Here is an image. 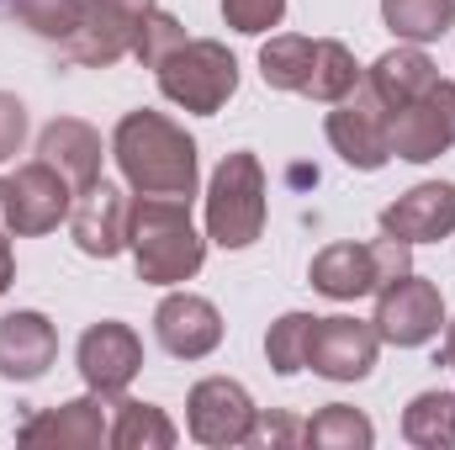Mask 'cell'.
<instances>
[{"mask_svg": "<svg viewBox=\"0 0 455 450\" xmlns=\"http://www.w3.org/2000/svg\"><path fill=\"white\" fill-rule=\"evenodd\" d=\"M112 159L122 181L132 186V197H180L191 202L202 186V159H196V138L164 112H127L112 127Z\"/></svg>", "mask_w": 455, "mask_h": 450, "instance_id": "6da1fadb", "label": "cell"}, {"mask_svg": "<svg viewBox=\"0 0 455 450\" xmlns=\"http://www.w3.org/2000/svg\"><path fill=\"white\" fill-rule=\"evenodd\" d=\"M164 101H175L191 117H218L238 96V59L218 37H186L159 69H154Z\"/></svg>", "mask_w": 455, "mask_h": 450, "instance_id": "5b68a950", "label": "cell"}, {"mask_svg": "<svg viewBox=\"0 0 455 450\" xmlns=\"http://www.w3.org/2000/svg\"><path fill=\"white\" fill-rule=\"evenodd\" d=\"M323 138H329V149L339 154L349 170L376 175V170L392 165V117L365 91V80L344 101H334V112L323 117Z\"/></svg>", "mask_w": 455, "mask_h": 450, "instance_id": "52a82bcc", "label": "cell"}, {"mask_svg": "<svg viewBox=\"0 0 455 450\" xmlns=\"http://www.w3.org/2000/svg\"><path fill=\"white\" fill-rule=\"evenodd\" d=\"M69 207H75V186L48 159H32L5 181V228L21 238H37V233L69 223Z\"/></svg>", "mask_w": 455, "mask_h": 450, "instance_id": "8fae6325", "label": "cell"}, {"mask_svg": "<svg viewBox=\"0 0 455 450\" xmlns=\"http://www.w3.org/2000/svg\"><path fill=\"white\" fill-rule=\"evenodd\" d=\"M154 334L164 344V355H175V360H207L223 344V313H218V302L170 286L164 302L154 308Z\"/></svg>", "mask_w": 455, "mask_h": 450, "instance_id": "9a60e30c", "label": "cell"}, {"mask_svg": "<svg viewBox=\"0 0 455 450\" xmlns=\"http://www.w3.org/2000/svg\"><path fill=\"white\" fill-rule=\"evenodd\" d=\"M0 233H11V228H5V181H0Z\"/></svg>", "mask_w": 455, "mask_h": 450, "instance_id": "e575fe53", "label": "cell"}, {"mask_svg": "<svg viewBox=\"0 0 455 450\" xmlns=\"http://www.w3.org/2000/svg\"><path fill=\"white\" fill-rule=\"evenodd\" d=\"M21 143H27V107H21V96L0 91V165L16 159Z\"/></svg>", "mask_w": 455, "mask_h": 450, "instance_id": "4dcf8cb0", "label": "cell"}, {"mask_svg": "<svg viewBox=\"0 0 455 450\" xmlns=\"http://www.w3.org/2000/svg\"><path fill=\"white\" fill-rule=\"evenodd\" d=\"M127 254L138 281L186 286L207 265V233L191 223V202L180 197H132L127 202Z\"/></svg>", "mask_w": 455, "mask_h": 450, "instance_id": "7a4b0ae2", "label": "cell"}, {"mask_svg": "<svg viewBox=\"0 0 455 450\" xmlns=\"http://www.w3.org/2000/svg\"><path fill=\"white\" fill-rule=\"evenodd\" d=\"M37 159H48L75 191H85V186L101 181L107 143H101V133H96L91 122H80V117H53V122L37 133Z\"/></svg>", "mask_w": 455, "mask_h": 450, "instance_id": "d6986e66", "label": "cell"}, {"mask_svg": "<svg viewBox=\"0 0 455 450\" xmlns=\"http://www.w3.org/2000/svg\"><path fill=\"white\" fill-rule=\"evenodd\" d=\"M307 334H313V313H281L265 334V360L275 376H297L307 371Z\"/></svg>", "mask_w": 455, "mask_h": 450, "instance_id": "83f0119b", "label": "cell"}, {"mask_svg": "<svg viewBox=\"0 0 455 450\" xmlns=\"http://www.w3.org/2000/svg\"><path fill=\"white\" fill-rule=\"evenodd\" d=\"M445 366L455 371V318H445Z\"/></svg>", "mask_w": 455, "mask_h": 450, "instance_id": "836d02e7", "label": "cell"}, {"mask_svg": "<svg viewBox=\"0 0 455 450\" xmlns=\"http://www.w3.org/2000/svg\"><path fill=\"white\" fill-rule=\"evenodd\" d=\"M435 80H440V64H435L419 43H397V48H387V53L365 69V91L387 107V117L397 112V107H408L413 96H424Z\"/></svg>", "mask_w": 455, "mask_h": 450, "instance_id": "ffe728a7", "label": "cell"}, {"mask_svg": "<svg viewBox=\"0 0 455 450\" xmlns=\"http://www.w3.org/2000/svg\"><path fill=\"white\" fill-rule=\"evenodd\" d=\"M249 446H302V424L286 419V414H259Z\"/></svg>", "mask_w": 455, "mask_h": 450, "instance_id": "1f68e13d", "label": "cell"}, {"mask_svg": "<svg viewBox=\"0 0 455 450\" xmlns=\"http://www.w3.org/2000/svg\"><path fill=\"white\" fill-rule=\"evenodd\" d=\"M302 446H313V450H371L376 446V424H371L360 408H349V403H329V408H318V414L302 424Z\"/></svg>", "mask_w": 455, "mask_h": 450, "instance_id": "484cf974", "label": "cell"}, {"mask_svg": "<svg viewBox=\"0 0 455 450\" xmlns=\"http://www.w3.org/2000/svg\"><path fill=\"white\" fill-rule=\"evenodd\" d=\"M154 0H80V27L64 43V53L85 69H112L116 59L132 53Z\"/></svg>", "mask_w": 455, "mask_h": 450, "instance_id": "9c48e42d", "label": "cell"}, {"mask_svg": "<svg viewBox=\"0 0 455 450\" xmlns=\"http://www.w3.org/2000/svg\"><path fill=\"white\" fill-rule=\"evenodd\" d=\"M376 355H381L376 324H360L349 313L313 318V334H307V371L313 376H323V382H365L376 371Z\"/></svg>", "mask_w": 455, "mask_h": 450, "instance_id": "7c38bea8", "label": "cell"}, {"mask_svg": "<svg viewBox=\"0 0 455 450\" xmlns=\"http://www.w3.org/2000/svg\"><path fill=\"white\" fill-rule=\"evenodd\" d=\"M112 446L116 450H170L180 446V430L175 419L159 408V403H143V398H112Z\"/></svg>", "mask_w": 455, "mask_h": 450, "instance_id": "44dd1931", "label": "cell"}, {"mask_svg": "<svg viewBox=\"0 0 455 450\" xmlns=\"http://www.w3.org/2000/svg\"><path fill=\"white\" fill-rule=\"evenodd\" d=\"M107 408H112V398H101V392L69 398V403H59V408L32 414V419L16 430V440H21V446H53V450H101V446H112V419H107Z\"/></svg>", "mask_w": 455, "mask_h": 450, "instance_id": "5bb4252c", "label": "cell"}, {"mask_svg": "<svg viewBox=\"0 0 455 450\" xmlns=\"http://www.w3.org/2000/svg\"><path fill=\"white\" fill-rule=\"evenodd\" d=\"M11 281H16V254H11V244L0 238V297L11 292Z\"/></svg>", "mask_w": 455, "mask_h": 450, "instance_id": "d6a6232c", "label": "cell"}, {"mask_svg": "<svg viewBox=\"0 0 455 450\" xmlns=\"http://www.w3.org/2000/svg\"><path fill=\"white\" fill-rule=\"evenodd\" d=\"M381 233L403 238V244H440L455 233V186L451 181H419L413 191H403L387 213Z\"/></svg>", "mask_w": 455, "mask_h": 450, "instance_id": "ac0fdd59", "label": "cell"}, {"mask_svg": "<svg viewBox=\"0 0 455 450\" xmlns=\"http://www.w3.org/2000/svg\"><path fill=\"white\" fill-rule=\"evenodd\" d=\"M69 233H75L80 254H91V260H116V254L127 249V197L116 191L112 181H96V186L75 191Z\"/></svg>", "mask_w": 455, "mask_h": 450, "instance_id": "e0dca14e", "label": "cell"}, {"mask_svg": "<svg viewBox=\"0 0 455 450\" xmlns=\"http://www.w3.org/2000/svg\"><path fill=\"white\" fill-rule=\"evenodd\" d=\"M223 21L243 37H265L286 21V0H223Z\"/></svg>", "mask_w": 455, "mask_h": 450, "instance_id": "f546056e", "label": "cell"}, {"mask_svg": "<svg viewBox=\"0 0 455 450\" xmlns=\"http://www.w3.org/2000/svg\"><path fill=\"white\" fill-rule=\"evenodd\" d=\"M403 440L413 450H455V392L429 387L403 408Z\"/></svg>", "mask_w": 455, "mask_h": 450, "instance_id": "603a6c76", "label": "cell"}, {"mask_svg": "<svg viewBox=\"0 0 455 450\" xmlns=\"http://www.w3.org/2000/svg\"><path fill=\"white\" fill-rule=\"evenodd\" d=\"M381 21L397 43H440L455 27V0H381Z\"/></svg>", "mask_w": 455, "mask_h": 450, "instance_id": "cb8c5ba5", "label": "cell"}, {"mask_svg": "<svg viewBox=\"0 0 455 450\" xmlns=\"http://www.w3.org/2000/svg\"><path fill=\"white\" fill-rule=\"evenodd\" d=\"M254 424H259V408H254L249 387L233 376H202L186 398V435L207 450L249 446Z\"/></svg>", "mask_w": 455, "mask_h": 450, "instance_id": "ba28073f", "label": "cell"}, {"mask_svg": "<svg viewBox=\"0 0 455 450\" xmlns=\"http://www.w3.org/2000/svg\"><path fill=\"white\" fill-rule=\"evenodd\" d=\"M180 43H186V27H180L170 11H159V5H154V11H148V21H143V32H138V43H132V59H138L143 69H159Z\"/></svg>", "mask_w": 455, "mask_h": 450, "instance_id": "f1b7e54d", "label": "cell"}, {"mask_svg": "<svg viewBox=\"0 0 455 450\" xmlns=\"http://www.w3.org/2000/svg\"><path fill=\"white\" fill-rule=\"evenodd\" d=\"M307 69H313V37H302V32H270L265 37V48H259V80L270 91L302 96Z\"/></svg>", "mask_w": 455, "mask_h": 450, "instance_id": "d4e9b609", "label": "cell"}, {"mask_svg": "<svg viewBox=\"0 0 455 450\" xmlns=\"http://www.w3.org/2000/svg\"><path fill=\"white\" fill-rule=\"evenodd\" d=\"M5 11L27 27V32H37L43 43H69L75 37V27H80V0H5Z\"/></svg>", "mask_w": 455, "mask_h": 450, "instance_id": "4316f807", "label": "cell"}, {"mask_svg": "<svg viewBox=\"0 0 455 450\" xmlns=\"http://www.w3.org/2000/svg\"><path fill=\"white\" fill-rule=\"evenodd\" d=\"M455 149V80H435L424 96L392 112V159L429 165Z\"/></svg>", "mask_w": 455, "mask_h": 450, "instance_id": "30bf717a", "label": "cell"}, {"mask_svg": "<svg viewBox=\"0 0 455 450\" xmlns=\"http://www.w3.org/2000/svg\"><path fill=\"white\" fill-rule=\"evenodd\" d=\"M376 334L381 344H397V350H424L445 334V297L429 276L408 270L397 281H387L376 292Z\"/></svg>", "mask_w": 455, "mask_h": 450, "instance_id": "8992f818", "label": "cell"}, {"mask_svg": "<svg viewBox=\"0 0 455 450\" xmlns=\"http://www.w3.org/2000/svg\"><path fill=\"white\" fill-rule=\"evenodd\" d=\"M207 244L218 249H249L265 218H270V186H265V165L254 149H233L207 181Z\"/></svg>", "mask_w": 455, "mask_h": 450, "instance_id": "3957f363", "label": "cell"}, {"mask_svg": "<svg viewBox=\"0 0 455 450\" xmlns=\"http://www.w3.org/2000/svg\"><path fill=\"white\" fill-rule=\"evenodd\" d=\"M75 366H80V376H85L91 392L122 398L132 387V376L143 371V339H138L132 324H122V318H101V324H91L80 334Z\"/></svg>", "mask_w": 455, "mask_h": 450, "instance_id": "4fadbf2b", "label": "cell"}, {"mask_svg": "<svg viewBox=\"0 0 455 450\" xmlns=\"http://www.w3.org/2000/svg\"><path fill=\"white\" fill-rule=\"evenodd\" d=\"M360 80H365V69L355 64L349 43H339V37H313V69H307V85H302L307 101L334 107V101H344Z\"/></svg>", "mask_w": 455, "mask_h": 450, "instance_id": "7402d4cb", "label": "cell"}, {"mask_svg": "<svg viewBox=\"0 0 455 450\" xmlns=\"http://www.w3.org/2000/svg\"><path fill=\"white\" fill-rule=\"evenodd\" d=\"M59 360V329L48 313L37 308H16L0 318V376L11 387H27V382H43Z\"/></svg>", "mask_w": 455, "mask_h": 450, "instance_id": "2e32d148", "label": "cell"}, {"mask_svg": "<svg viewBox=\"0 0 455 450\" xmlns=\"http://www.w3.org/2000/svg\"><path fill=\"white\" fill-rule=\"evenodd\" d=\"M413 270V244L381 233L371 244H355V238H339V244H323L307 265V281L318 297L329 302H360L371 292H381L387 281L408 276Z\"/></svg>", "mask_w": 455, "mask_h": 450, "instance_id": "277c9868", "label": "cell"}]
</instances>
